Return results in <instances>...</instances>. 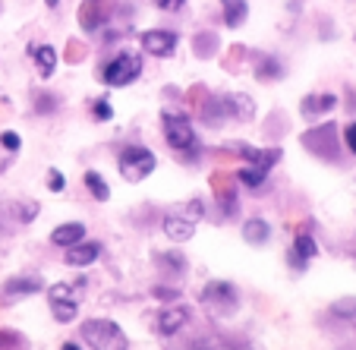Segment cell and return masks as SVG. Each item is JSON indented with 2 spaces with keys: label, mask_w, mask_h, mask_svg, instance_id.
<instances>
[{
  "label": "cell",
  "mask_w": 356,
  "mask_h": 350,
  "mask_svg": "<svg viewBox=\"0 0 356 350\" xmlns=\"http://www.w3.org/2000/svg\"><path fill=\"white\" fill-rule=\"evenodd\" d=\"M193 350H215V347H211V344H202V341H199V344H195Z\"/></svg>",
  "instance_id": "obj_40"
},
{
  "label": "cell",
  "mask_w": 356,
  "mask_h": 350,
  "mask_svg": "<svg viewBox=\"0 0 356 350\" xmlns=\"http://www.w3.org/2000/svg\"><path fill=\"white\" fill-rule=\"evenodd\" d=\"M54 111H57V95L35 92V114H54Z\"/></svg>",
  "instance_id": "obj_27"
},
{
  "label": "cell",
  "mask_w": 356,
  "mask_h": 350,
  "mask_svg": "<svg viewBox=\"0 0 356 350\" xmlns=\"http://www.w3.org/2000/svg\"><path fill=\"white\" fill-rule=\"evenodd\" d=\"M202 303L209 306L215 316H230L240 303V294L230 281H209L202 287Z\"/></svg>",
  "instance_id": "obj_6"
},
{
  "label": "cell",
  "mask_w": 356,
  "mask_h": 350,
  "mask_svg": "<svg viewBox=\"0 0 356 350\" xmlns=\"http://www.w3.org/2000/svg\"><path fill=\"white\" fill-rule=\"evenodd\" d=\"M86 54H88V47L86 45H79V41H70V45H67V61L70 63H79V61H86Z\"/></svg>",
  "instance_id": "obj_29"
},
{
  "label": "cell",
  "mask_w": 356,
  "mask_h": 350,
  "mask_svg": "<svg viewBox=\"0 0 356 350\" xmlns=\"http://www.w3.org/2000/svg\"><path fill=\"white\" fill-rule=\"evenodd\" d=\"M60 350H82V347H79V344H76V341H67Z\"/></svg>",
  "instance_id": "obj_39"
},
{
  "label": "cell",
  "mask_w": 356,
  "mask_h": 350,
  "mask_svg": "<svg viewBox=\"0 0 356 350\" xmlns=\"http://www.w3.org/2000/svg\"><path fill=\"white\" fill-rule=\"evenodd\" d=\"M92 117L95 120H111V117H114V108H111V102L108 98H98V102H92Z\"/></svg>",
  "instance_id": "obj_28"
},
{
  "label": "cell",
  "mask_w": 356,
  "mask_h": 350,
  "mask_svg": "<svg viewBox=\"0 0 356 350\" xmlns=\"http://www.w3.org/2000/svg\"><path fill=\"white\" fill-rule=\"evenodd\" d=\"M82 341L92 350H129L123 328L111 319H86L82 322Z\"/></svg>",
  "instance_id": "obj_2"
},
{
  "label": "cell",
  "mask_w": 356,
  "mask_h": 350,
  "mask_svg": "<svg viewBox=\"0 0 356 350\" xmlns=\"http://www.w3.org/2000/svg\"><path fill=\"white\" fill-rule=\"evenodd\" d=\"M16 344H19V335H16V331H10V328L0 331V347H3V350L16 347Z\"/></svg>",
  "instance_id": "obj_35"
},
{
  "label": "cell",
  "mask_w": 356,
  "mask_h": 350,
  "mask_svg": "<svg viewBox=\"0 0 356 350\" xmlns=\"http://www.w3.org/2000/svg\"><path fill=\"white\" fill-rule=\"evenodd\" d=\"M230 148H234V152H240V158L246 164L265 170V174H268V170L281 161V148H252V145H243V142H234Z\"/></svg>",
  "instance_id": "obj_10"
},
{
  "label": "cell",
  "mask_w": 356,
  "mask_h": 350,
  "mask_svg": "<svg viewBox=\"0 0 356 350\" xmlns=\"http://www.w3.org/2000/svg\"><path fill=\"white\" fill-rule=\"evenodd\" d=\"M252 76H256L259 82H275L284 76V63L277 61L275 54L256 51V54H252Z\"/></svg>",
  "instance_id": "obj_14"
},
{
  "label": "cell",
  "mask_w": 356,
  "mask_h": 350,
  "mask_svg": "<svg viewBox=\"0 0 356 350\" xmlns=\"http://www.w3.org/2000/svg\"><path fill=\"white\" fill-rule=\"evenodd\" d=\"M243 57H246V47H240V45L230 47V54L224 57V67H227V70H236V67H240Z\"/></svg>",
  "instance_id": "obj_31"
},
{
  "label": "cell",
  "mask_w": 356,
  "mask_h": 350,
  "mask_svg": "<svg viewBox=\"0 0 356 350\" xmlns=\"http://www.w3.org/2000/svg\"><path fill=\"white\" fill-rule=\"evenodd\" d=\"M63 186H67V180H63L60 170H47V189L51 193H63Z\"/></svg>",
  "instance_id": "obj_32"
},
{
  "label": "cell",
  "mask_w": 356,
  "mask_h": 350,
  "mask_svg": "<svg viewBox=\"0 0 356 350\" xmlns=\"http://www.w3.org/2000/svg\"><path fill=\"white\" fill-rule=\"evenodd\" d=\"M82 183H86V189L92 193L95 202H108V199H111V186H108V180H104L98 170H86Z\"/></svg>",
  "instance_id": "obj_22"
},
{
  "label": "cell",
  "mask_w": 356,
  "mask_h": 350,
  "mask_svg": "<svg viewBox=\"0 0 356 350\" xmlns=\"http://www.w3.org/2000/svg\"><path fill=\"white\" fill-rule=\"evenodd\" d=\"M343 142H347V148H350V152H353V155H356V120L343 127Z\"/></svg>",
  "instance_id": "obj_36"
},
{
  "label": "cell",
  "mask_w": 356,
  "mask_h": 350,
  "mask_svg": "<svg viewBox=\"0 0 356 350\" xmlns=\"http://www.w3.org/2000/svg\"><path fill=\"white\" fill-rule=\"evenodd\" d=\"M316 256H318V246H316V240H312V234L309 230H300V234L293 237V249L287 253V262L302 271L309 265V259H316Z\"/></svg>",
  "instance_id": "obj_11"
},
{
  "label": "cell",
  "mask_w": 356,
  "mask_h": 350,
  "mask_svg": "<svg viewBox=\"0 0 356 350\" xmlns=\"http://www.w3.org/2000/svg\"><path fill=\"white\" fill-rule=\"evenodd\" d=\"M114 3L117 0H86V3H79V13H76V19H79V29L82 32H98L104 22L111 19V13H114Z\"/></svg>",
  "instance_id": "obj_7"
},
{
  "label": "cell",
  "mask_w": 356,
  "mask_h": 350,
  "mask_svg": "<svg viewBox=\"0 0 356 350\" xmlns=\"http://www.w3.org/2000/svg\"><path fill=\"white\" fill-rule=\"evenodd\" d=\"M82 240H86V224H79V221H67L51 234V243H54V246H63V249L76 246V243H82Z\"/></svg>",
  "instance_id": "obj_18"
},
{
  "label": "cell",
  "mask_w": 356,
  "mask_h": 350,
  "mask_svg": "<svg viewBox=\"0 0 356 350\" xmlns=\"http://www.w3.org/2000/svg\"><path fill=\"white\" fill-rule=\"evenodd\" d=\"M193 51H195L199 57H211V54L218 51V35H215V32H199V35L193 38Z\"/></svg>",
  "instance_id": "obj_26"
},
{
  "label": "cell",
  "mask_w": 356,
  "mask_h": 350,
  "mask_svg": "<svg viewBox=\"0 0 356 350\" xmlns=\"http://www.w3.org/2000/svg\"><path fill=\"white\" fill-rule=\"evenodd\" d=\"M155 296H161V300H177V290H170V287H155Z\"/></svg>",
  "instance_id": "obj_38"
},
{
  "label": "cell",
  "mask_w": 356,
  "mask_h": 350,
  "mask_svg": "<svg viewBox=\"0 0 356 350\" xmlns=\"http://www.w3.org/2000/svg\"><path fill=\"white\" fill-rule=\"evenodd\" d=\"M155 262H158V269H161L168 278H177V275H183V271H186V259H183L180 253H158Z\"/></svg>",
  "instance_id": "obj_24"
},
{
  "label": "cell",
  "mask_w": 356,
  "mask_h": 350,
  "mask_svg": "<svg viewBox=\"0 0 356 350\" xmlns=\"http://www.w3.org/2000/svg\"><path fill=\"white\" fill-rule=\"evenodd\" d=\"M0 148H7L10 155H16V152L22 148V139L16 133H3V136H0Z\"/></svg>",
  "instance_id": "obj_30"
},
{
  "label": "cell",
  "mask_w": 356,
  "mask_h": 350,
  "mask_svg": "<svg viewBox=\"0 0 356 350\" xmlns=\"http://www.w3.org/2000/svg\"><path fill=\"white\" fill-rule=\"evenodd\" d=\"M142 76V57L136 51H120L114 54L104 67H101V82L111 88H120V86H129Z\"/></svg>",
  "instance_id": "obj_3"
},
{
  "label": "cell",
  "mask_w": 356,
  "mask_h": 350,
  "mask_svg": "<svg viewBox=\"0 0 356 350\" xmlns=\"http://www.w3.org/2000/svg\"><path fill=\"white\" fill-rule=\"evenodd\" d=\"M101 256V243L98 240H82L76 243V246L67 249V265H73V269H82V265H92L95 259Z\"/></svg>",
  "instance_id": "obj_15"
},
{
  "label": "cell",
  "mask_w": 356,
  "mask_h": 350,
  "mask_svg": "<svg viewBox=\"0 0 356 350\" xmlns=\"http://www.w3.org/2000/svg\"><path fill=\"white\" fill-rule=\"evenodd\" d=\"M86 287V278L73 284H54L47 290V300H51V312H54L57 322H73L79 316V303H76V294Z\"/></svg>",
  "instance_id": "obj_5"
},
{
  "label": "cell",
  "mask_w": 356,
  "mask_h": 350,
  "mask_svg": "<svg viewBox=\"0 0 356 350\" xmlns=\"http://www.w3.org/2000/svg\"><path fill=\"white\" fill-rule=\"evenodd\" d=\"M155 7L164 10V13H177V10L186 7V0H155Z\"/></svg>",
  "instance_id": "obj_33"
},
{
  "label": "cell",
  "mask_w": 356,
  "mask_h": 350,
  "mask_svg": "<svg viewBox=\"0 0 356 350\" xmlns=\"http://www.w3.org/2000/svg\"><path fill=\"white\" fill-rule=\"evenodd\" d=\"M155 152H148L145 145H127L117 155V168H120V174H123V180H129V183H139V180H145L152 170H155Z\"/></svg>",
  "instance_id": "obj_4"
},
{
  "label": "cell",
  "mask_w": 356,
  "mask_h": 350,
  "mask_svg": "<svg viewBox=\"0 0 356 350\" xmlns=\"http://www.w3.org/2000/svg\"><path fill=\"white\" fill-rule=\"evenodd\" d=\"M44 3H47V7H57V3H60V0H44Z\"/></svg>",
  "instance_id": "obj_41"
},
{
  "label": "cell",
  "mask_w": 356,
  "mask_h": 350,
  "mask_svg": "<svg viewBox=\"0 0 356 350\" xmlns=\"http://www.w3.org/2000/svg\"><path fill=\"white\" fill-rule=\"evenodd\" d=\"M249 16V3L246 0H221V19L227 29H240Z\"/></svg>",
  "instance_id": "obj_20"
},
{
  "label": "cell",
  "mask_w": 356,
  "mask_h": 350,
  "mask_svg": "<svg viewBox=\"0 0 356 350\" xmlns=\"http://www.w3.org/2000/svg\"><path fill=\"white\" fill-rule=\"evenodd\" d=\"M189 104H193V108H199L202 102H205V98H209V88H202V86H195V88H189Z\"/></svg>",
  "instance_id": "obj_34"
},
{
  "label": "cell",
  "mask_w": 356,
  "mask_h": 350,
  "mask_svg": "<svg viewBox=\"0 0 356 350\" xmlns=\"http://www.w3.org/2000/svg\"><path fill=\"white\" fill-rule=\"evenodd\" d=\"M337 104V98L331 92H316V95H306L302 98V117H322V114H331Z\"/></svg>",
  "instance_id": "obj_17"
},
{
  "label": "cell",
  "mask_w": 356,
  "mask_h": 350,
  "mask_svg": "<svg viewBox=\"0 0 356 350\" xmlns=\"http://www.w3.org/2000/svg\"><path fill=\"white\" fill-rule=\"evenodd\" d=\"M29 54L38 63V76L41 79H51L57 70V51L51 45H29Z\"/></svg>",
  "instance_id": "obj_16"
},
{
  "label": "cell",
  "mask_w": 356,
  "mask_h": 350,
  "mask_svg": "<svg viewBox=\"0 0 356 350\" xmlns=\"http://www.w3.org/2000/svg\"><path fill=\"white\" fill-rule=\"evenodd\" d=\"M161 129H164V142L177 152V158H186L195 161L202 152L199 136H195L193 123L186 114H177V111H161Z\"/></svg>",
  "instance_id": "obj_1"
},
{
  "label": "cell",
  "mask_w": 356,
  "mask_h": 350,
  "mask_svg": "<svg viewBox=\"0 0 356 350\" xmlns=\"http://www.w3.org/2000/svg\"><path fill=\"white\" fill-rule=\"evenodd\" d=\"M164 234H168L174 243H186L189 237H193V221H189V218H180V215H168L164 218Z\"/></svg>",
  "instance_id": "obj_21"
},
{
  "label": "cell",
  "mask_w": 356,
  "mask_h": 350,
  "mask_svg": "<svg viewBox=\"0 0 356 350\" xmlns=\"http://www.w3.org/2000/svg\"><path fill=\"white\" fill-rule=\"evenodd\" d=\"M41 290H44L41 278H10V281L3 284V296H7V300L29 296V294H41Z\"/></svg>",
  "instance_id": "obj_19"
},
{
  "label": "cell",
  "mask_w": 356,
  "mask_h": 350,
  "mask_svg": "<svg viewBox=\"0 0 356 350\" xmlns=\"http://www.w3.org/2000/svg\"><path fill=\"white\" fill-rule=\"evenodd\" d=\"M142 51L152 57H170L177 47V32H170V29H148V32H142Z\"/></svg>",
  "instance_id": "obj_9"
},
{
  "label": "cell",
  "mask_w": 356,
  "mask_h": 350,
  "mask_svg": "<svg viewBox=\"0 0 356 350\" xmlns=\"http://www.w3.org/2000/svg\"><path fill=\"white\" fill-rule=\"evenodd\" d=\"M337 316H356V300H343V303L334 306Z\"/></svg>",
  "instance_id": "obj_37"
},
{
  "label": "cell",
  "mask_w": 356,
  "mask_h": 350,
  "mask_svg": "<svg viewBox=\"0 0 356 350\" xmlns=\"http://www.w3.org/2000/svg\"><path fill=\"white\" fill-rule=\"evenodd\" d=\"M234 180H240L243 186H249V189H262V186H265V170H259V168H252V164H246V168L236 170Z\"/></svg>",
  "instance_id": "obj_25"
},
{
  "label": "cell",
  "mask_w": 356,
  "mask_h": 350,
  "mask_svg": "<svg viewBox=\"0 0 356 350\" xmlns=\"http://www.w3.org/2000/svg\"><path fill=\"white\" fill-rule=\"evenodd\" d=\"M189 322V310L183 303H170L158 312V335L161 337H174L183 325Z\"/></svg>",
  "instance_id": "obj_12"
},
{
  "label": "cell",
  "mask_w": 356,
  "mask_h": 350,
  "mask_svg": "<svg viewBox=\"0 0 356 350\" xmlns=\"http://www.w3.org/2000/svg\"><path fill=\"white\" fill-rule=\"evenodd\" d=\"M221 102H224V114L234 117V120H252L256 117V102L246 92H230Z\"/></svg>",
  "instance_id": "obj_13"
},
{
  "label": "cell",
  "mask_w": 356,
  "mask_h": 350,
  "mask_svg": "<svg viewBox=\"0 0 356 350\" xmlns=\"http://www.w3.org/2000/svg\"><path fill=\"white\" fill-rule=\"evenodd\" d=\"M243 237H246V243H256V246L268 243V237H271L268 221H262V218H249V221L243 224Z\"/></svg>",
  "instance_id": "obj_23"
},
{
  "label": "cell",
  "mask_w": 356,
  "mask_h": 350,
  "mask_svg": "<svg viewBox=\"0 0 356 350\" xmlns=\"http://www.w3.org/2000/svg\"><path fill=\"white\" fill-rule=\"evenodd\" d=\"M302 145L309 148V152H316V155H322V158L334 155V148H337V127H334V123H322V127L309 129V133H302Z\"/></svg>",
  "instance_id": "obj_8"
}]
</instances>
